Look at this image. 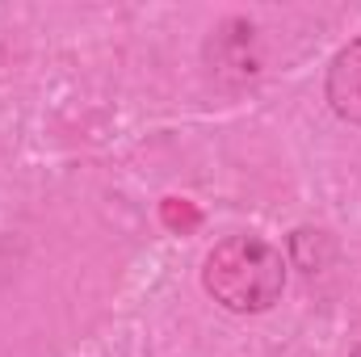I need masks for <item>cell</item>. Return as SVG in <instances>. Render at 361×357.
Instances as JSON below:
<instances>
[{
    "label": "cell",
    "mask_w": 361,
    "mask_h": 357,
    "mask_svg": "<svg viewBox=\"0 0 361 357\" xmlns=\"http://www.w3.org/2000/svg\"><path fill=\"white\" fill-rule=\"evenodd\" d=\"M206 294L231 315H261L286 290V257L261 236H227L202 261Z\"/></svg>",
    "instance_id": "6da1fadb"
},
{
    "label": "cell",
    "mask_w": 361,
    "mask_h": 357,
    "mask_svg": "<svg viewBox=\"0 0 361 357\" xmlns=\"http://www.w3.org/2000/svg\"><path fill=\"white\" fill-rule=\"evenodd\" d=\"M206 68H210V76L231 80V85H244V80L261 76L265 59H261L257 34H252V25L244 17H227L219 30H210V38H206Z\"/></svg>",
    "instance_id": "7a4b0ae2"
},
{
    "label": "cell",
    "mask_w": 361,
    "mask_h": 357,
    "mask_svg": "<svg viewBox=\"0 0 361 357\" xmlns=\"http://www.w3.org/2000/svg\"><path fill=\"white\" fill-rule=\"evenodd\" d=\"M324 92H328V105H332L336 118L361 126V38L345 42L336 51V59L328 63Z\"/></svg>",
    "instance_id": "3957f363"
}]
</instances>
